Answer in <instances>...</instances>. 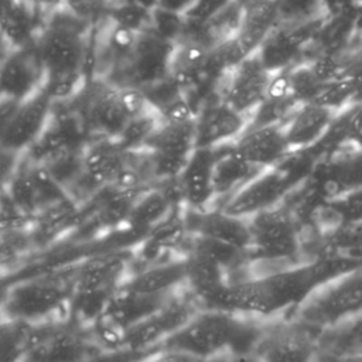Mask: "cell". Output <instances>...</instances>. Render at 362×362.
<instances>
[{
    "label": "cell",
    "instance_id": "cell-1",
    "mask_svg": "<svg viewBox=\"0 0 362 362\" xmlns=\"http://www.w3.org/2000/svg\"><path fill=\"white\" fill-rule=\"evenodd\" d=\"M362 257L321 253L310 260L253 273L226 284L206 308H221L260 320L290 315L308 294Z\"/></svg>",
    "mask_w": 362,
    "mask_h": 362
},
{
    "label": "cell",
    "instance_id": "cell-2",
    "mask_svg": "<svg viewBox=\"0 0 362 362\" xmlns=\"http://www.w3.org/2000/svg\"><path fill=\"white\" fill-rule=\"evenodd\" d=\"M93 24L65 7L52 10L35 44L45 66V89L54 102H69L89 79Z\"/></svg>",
    "mask_w": 362,
    "mask_h": 362
},
{
    "label": "cell",
    "instance_id": "cell-3",
    "mask_svg": "<svg viewBox=\"0 0 362 362\" xmlns=\"http://www.w3.org/2000/svg\"><path fill=\"white\" fill-rule=\"evenodd\" d=\"M264 321L221 308H199L158 349L182 352L204 361L226 355L253 358Z\"/></svg>",
    "mask_w": 362,
    "mask_h": 362
},
{
    "label": "cell",
    "instance_id": "cell-4",
    "mask_svg": "<svg viewBox=\"0 0 362 362\" xmlns=\"http://www.w3.org/2000/svg\"><path fill=\"white\" fill-rule=\"evenodd\" d=\"M247 222L249 273L269 272L315 257L307 250L303 222L287 199L247 218Z\"/></svg>",
    "mask_w": 362,
    "mask_h": 362
},
{
    "label": "cell",
    "instance_id": "cell-5",
    "mask_svg": "<svg viewBox=\"0 0 362 362\" xmlns=\"http://www.w3.org/2000/svg\"><path fill=\"white\" fill-rule=\"evenodd\" d=\"M76 266L17 280L3 293L4 320L31 325L69 318Z\"/></svg>",
    "mask_w": 362,
    "mask_h": 362
},
{
    "label": "cell",
    "instance_id": "cell-6",
    "mask_svg": "<svg viewBox=\"0 0 362 362\" xmlns=\"http://www.w3.org/2000/svg\"><path fill=\"white\" fill-rule=\"evenodd\" d=\"M71 102L89 139H116L130 117L148 106L139 89L120 88L103 78H89L83 90Z\"/></svg>",
    "mask_w": 362,
    "mask_h": 362
},
{
    "label": "cell",
    "instance_id": "cell-7",
    "mask_svg": "<svg viewBox=\"0 0 362 362\" xmlns=\"http://www.w3.org/2000/svg\"><path fill=\"white\" fill-rule=\"evenodd\" d=\"M362 313V260L317 286L290 314L317 334Z\"/></svg>",
    "mask_w": 362,
    "mask_h": 362
},
{
    "label": "cell",
    "instance_id": "cell-8",
    "mask_svg": "<svg viewBox=\"0 0 362 362\" xmlns=\"http://www.w3.org/2000/svg\"><path fill=\"white\" fill-rule=\"evenodd\" d=\"M102 351L90 327L65 318L31 325L23 362H83Z\"/></svg>",
    "mask_w": 362,
    "mask_h": 362
},
{
    "label": "cell",
    "instance_id": "cell-9",
    "mask_svg": "<svg viewBox=\"0 0 362 362\" xmlns=\"http://www.w3.org/2000/svg\"><path fill=\"white\" fill-rule=\"evenodd\" d=\"M252 356L256 362H317L318 334L291 315L266 320Z\"/></svg>",
    "mask_w": 362,
    "mask_h": 362
},
{
    "label": "cell",
    "instance_id": "cell-10",
    "mask_svg": "<svg viewBox=\"0 0 362 362\" xmlns=\"http://www.w3.org/2000/svg\"><path fill=\"white\" fill-rule=\"evenodd\" d=\"M199 308L202 307L197 298L188 287H184L144 320L126 329L123 348L139 354L157 351Z\"/></svg>",
    "mask_w": 362,
    "mask_h": 362
},
{
    "label": "cell",
    "instance_id": "cell-11",
    "mask_svg": "<svg viewBox=\"0 0 362 362\" xmlns=\"http://www.w3.org/2000/svg\"><path fill=\"white\" fill-rule=\"evenodd\" d=\"M290 163L291 156L279 165L262 170L219 209L247 219L259 212L280 205L301 182L296 178V171Z\"/></svg>",
    "mask_w": 362,
    "mask_h": 362
},
{
    "label": "cell",
    "instance_id": "cell-12",
    "mask_svg": "<svg viewBox=\"0 0 362 362\" xmlns=\"http://www.w3.org/2000/svg\"><path fill=\"white\" fill-rule=\"evenodd\" d=\"M175 44L161 38L151 28L137 33L133 48L123 66L109 79L120 88L143 89L170 76Z\"/></svg>",
    "mask_w": 362,
    "mask_h": 362
},
{
    "label": "cell",
    "instance_id": "cell-13",
    "mask_svg": "<svg viewBox=\"0 0 362 362\" xmlns=\"http://www.w3.org/2000/svg\"><path fill=\"white\" fill-rule=\"evenodd\" d=\"M52 107L54 100L45 86L20 102L8 117L1 120V150L24 154L47 129Z\"/></svg>",
    "mask_w": 362,
    "mask_h": 362
},
{
    "label": "cell",
    "instance_id": "cell-14",
    "mask_svg": "<svg viewBox=\"0 0 362 362\" xmlns=\"http://www.w3.org/2000/svg\"><path fill=\"white\" fill-rule=\"evenodd\" d=\"M273 75L255 52L222 78L221 99L239 113L250 116L264 100Z\"/></svg>",
    "mask_w": 362,
    "mask_h": 362
},
{
    "label": "cell",
    "instance_id": "cell-15",
    "mask_svg": "<svg viewBox=\"0 0 362 362\" xmlns=\"http://www.w3.org/2000/svg\"><path fill=\"white\" fill-rule=\"evenodd\" d=\"M45 85V66L37 44L8 49L0 68L1 99L23 102Z\"/></svg>",
    "mask_w": 362,
    "mask_h": 362
},
{
    "label": "cell",
    "instance_id": "cell-16",
    "mask_svg": "<svg viewBox=\"0 0 362 362\" xmlns=\"http://www.w3.org/2000/svg\"><path fill=\"white\" fill-rule=\"evenodd\" d=\"M215 160V147H195L188 161L173 181L182 208L202 211L214 206Z\"/></svg>",
    "mask_w": 362,
    "mask_h": 362
},
{
    "label": "cell",
    "instance_id": "cell-17",
    "mask_svg": "<svg viewBox=\"0 0 362 362\" xmlns=\"http://www.w3.org/2000/svg\"><path fill=\"white\" fill-rule=\"evenodd\" d=\"M182 223L189 235L225 243L249 253L250 230L246 218L230 215L219 208L202 211L182 208Z\"/></svg>",
    "mask_w": 362,
    "mask_h": 362
},
{
    "label": "cell",
    "instance_id": "cell-18",
    "mask_svg": "<svg viewBox=\"0 0 362 362\" xmlns=\"http://www.w3.org/2000/svg\"><path fill=\"white\" fill-rule=\"evenodd\" d=\"M249 116L239 113L221 98L208 100L195 117L197 147H219L236 141L246 130Z\"/></svg>",
    "mask_w": 362,
    "mask_h": 362
},
{
    "label": "cell",
    "instance_id": "cell-19",
    "mask_svg": "<svg viewBox=\"0 0 362 362\" xmlns=\"http://www.w3.org/2000/svg\"><path fill=\"white\" fill-rule=\"evenodd\" d=\"M233 146L243 158L260 168L279 165L293 154L283 123L246 127Z\"/></svg>",
    "mask_w": 362,
    "mask_h": 362
},
{
    "label": "cell",
    "instance_id": "cell-20",
    "mask_svg": "<svg viewBox=\"0 0 362 362\" xmlns=\"http://www.w3.org/2000/svg\"><path fill=\"white\" fill-rule=\"evenodd\" d=\"M188 264L185 256H174L133 269L123 287L153 296H168L187 286Z\"/></svg>",
    "mask_w": 362,
    "mask_h": 362
},
{
    "label": "cell",
    "instance_id": "cell-21",
    "mask_svg": "<svg viewBox=\"0 0 362 362\" xmlns=\"http://www.w3.org/2000/svg\"><path fill=\"white\" fill-rule=\"evenodd\" d=\"M337 112L315 103H300L283 123L291 153L307 151L317 146L335 123Z\"/></svg>",
    "mask_w": 362,
    "mask_h": 362
},
{
    "label": "cell",
    "instance_id": "cell-22",
    "mask_svg": "<svg viewBox=\"0 0 362 362\" xmlns=\"http://www.w3.org/2000/svg\"><path fill=\"white\" fill-rule=\"evenodd\" d=\"M308 23H279L256 51L264 66L276 74L298 64V55L307 40Z\"/></svg>",
    "mask_w": 362,
    "mask_h": 362
},
{
    "label": "cell",
    "instance_id": "cell-23",
    "mask_svg": "<svg viewBox=\"0 0 362 362\" xmlns=\"http://www.w3.org/2000/svg\"><path fill=\"white\" fill-rule=\"evenodd\" d=\"M216 160L214 165V192L212 208H221L242 187H245L262 170L250 164L236 150L233 143L215 147Z\"/></svg>",
    "mask_w": 362,
    "mask_h": 362
},
{
    "label": "cell",
    "instance_id": "cell-24",
    "mask_svg": "<svg viewBox=\"0 0 362 362\" xmlns=\"http://www.w3.org/2000/svg\"><path fill=\"white\" fill-rule=\"evenodd\" d=\"M243 21L238 41L247 55L255 54L280 23L277 0H243Z\"/></svg>",
    "mask_w": 362,
    "mask_h": 362
},
{
    "label": "cell",
    "instance_id": "cell-25",
    "mask_svg": "<svg viewBox=\"0 0 362 362\" xmlns=\"http://www.w3.org/2000/svg\"><path fill=\"white\" fill-rule=\"evenodd\" d=\"M209 52L211 48L194 40L184 38L175 44L170 75L184 92L189 90L205 76Z\"/></svg>",
    "mask_w": 362,
    "mask_h": 362
},
{
    "label": "cell",
    "instance_id": "cell-26",
    "mask_svg": "<svg viewBox=\"0 0 362 362\" xmlns=\"http://www.w3.org/2000/svg\"><path fill=\"white\" fill-rule=\"evenodd\" d=\"M318 346L329 351L362 352V313L320 332Z\"/></svg>",
    "mask_w": 362,
    "mask_h": 362
},
{
    "label": "cell",
    "instance_id": "cell-27",
    "mask_svg": "<svg viewBox=\"0 0 362 362\" xmlns=\"http://www.w3.org/2000/svg\"><path fill=\"white\" fill-rule=\"evenodd\" d=\"M160 122L161 119L158 113L153 107L147 106L146 109H143L141 112L130 117L124 129L120 132V134L115 140L124 150H129V151L140 150L146 146L147 140L154 133Z\"/></svg>",
    "mask_w": 362,
    "mask_h": 362
},
{
    "label": "cell",
    "instance_id": "cell-28",
    "mask_svg": "<svg viewBox=\"0 0 362 362\" xmlns=\"http://www.w3.org/2000/svg\"><path fill=\"white\" fill-rule=\"evenodd\" d=\"M31 324L4 320L1 321V362H23L27 351Z\"/></svg>",
    "mask_w": 362,
    "mask_h": 362
},
{
    "label": "cell",
    "instance_id": "cell-29",
    "mask_svg": "<svg viewBox=\"0 0 362 362\" xmlns=\"http://www.w3.org/2000/svg\"><path fill=\"white\" fill-rule=\"evenodd\" d=\"M115 24L130 30L133 33H141L151 28L153 10L134 3H116L112 4L106 14Z\"/></svg>",
    "mask_w": 362,
    "mask_h": 362
},
{
    "label": "cell",
    "instance_id": "cell-30",
    "mask_svg": "<svg viewBox=\"0 0 362 362\" xmlns=\"http://www.w3.org/2000/svg\"><path fill=\"white\" fill-rule=\"evenodd\" d=\"M151 30L161 38L173 44H177L185 35V30H187L185 16L181 13L156 7L153 8V16H151Z\"/></svg>",
    "mask_w": 362,
    "mask_h": 362
},
{
    "label": "cell",
    "instance_id": "cell-31",
    "mask_svg": "<svg viewBox=\"0 0 362 362\" xmlns=\"http://www.w3.org/2000/svg\"><path fill=\"white\" fill-rule=\"evenodd\" d=\"M64 7L75 14L76 17L90 23L98 24L106 17L112 0H62Z\"/></svg>",
    "mask_w": 362,
    "mask_h": 362
},
{
    "label": "cell",
    "instance_id": "cell-32",
    "mask_svg": "<svg viewBox=\"0 0 362 362\" xmlns=\"http://www.w3.org/2000/svg\"><path fill=\"white\" fill-rule=\"evenodd\" d=\"M318 0H277L280 23L310 21Z\"/></svg>",
    "mask_w": 362,
    "mask_h": 362
},
{
    "label": "cell",
    "instance_id": "cell-33",
    "mask_svg": "<svg viewBox=\"0 0 362 362\" xmlns=\"http://www.w3.org/2000/svg\"><path fill=\"white\" fill-rule=\"evenodd\" d=\"M230 0H195L184 14L188 24L202 25L215 17Z\"/></svg>",
    "mask_w": 362,
    "mask_h": 362
},
{
    "label": "cell",
    "instance_id": "cell-34",
    "mask_svg": "<svg viewBox=\"0 0 362 362\" xmlns=\"http://www.w3.org/2000/svg\"><path fill=\"white\" fill-rule=\"evenodd\" d=\"M136 362H211V361H204L182 352H175V351H167V349H157L150 354H146Z\"/></svg>",
    "mask_w": 362,
    "mask_h": 362
},
{
    "label": "cell",
    "instance_id": "cell-35",
    "mask_svg": "<svg viewBox=\"0 0 362 362\" xmlns=\"http://www.w3.org/2000/svg\"><path fill=\"white\" fill-rule=\"evenodd\" d=\"M345 134L349 143L354 144L356 151L362 154V109L355 112V115L348 120Z\"/></svg>",
    "mask_w": 362,
    "mask_h": 362
},
{
    "label": "cell",
    "instance_id": "cell-36",
    "mask_svg": "<svg viewBox=\"0 0 362 362\" xmlns=\"http://www.w3.org/2000/svg\"><path fill=\"white\" fill-rule=\"evenodd\" d=\"M317 362H362V352L329 351L318 346Z\"/></svg>",
    "mask_w": 362,
    "mask_h": 362
},
{
    "label": "cell",
    "instance_id": "cell-37",
    "mask_svg": "<svg viewBox=\"0 0 362 362\" xmlns=\"http://www.w3.org/2000/svg\"><path fill=\"white\" fill-rule=\"evenodd\" d=\"M194 3L195 0H158L157 7L185 14Z\"/></svg>",
    "mask_w": 362,
    "mask_h": 362
},
{
    "label": "cell",
    "instance_id": "cell-38",
    "mask_svg": "<svg viewBox=\"0 0 362 362\" xmlns=\"http://www.w3.org/2000/svg\"><path fill=\"white\" fill-rule=\"evenodd\" d=\"M30 7H34V8H38L41 11L44 10H55V8H59V7H64V1L62 0H18Z\"/></svg>",
    "mask_w": 362,
    "mask_h": 362
},
{
    "label": "cell",
    "instance_id": "cell-39",
    "mask_svg": "<svg viewBox=\"0 0 362 362\" xmlns=\"http://www.w3.org/2000/svg\"><path fill=\"white\" fill-rule=\"evenodd\" d=\"M122 1H126V3H134V4H140L143 7H147L150 10L156 8L157 4H158V0H112V4H116V3H122ZM110 4V6H112Z\"/></svg>",
    "mask_w": 362,
    "mask_h": 362
}]
</instances>
